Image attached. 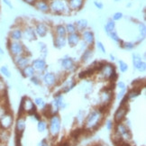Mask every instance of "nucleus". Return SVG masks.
Here are the masks:
<instances>
[{
	"label": "nucleus",
	"mask_w": 146,
	"mask_h": 146,
	"mask_svg": "<svg viewBox=\"0 0 146 146\" xmlns=\"http://www.w3.org/2000/svg\"><path fill=\"white\" fill-rule=\"evenodd\" d=\"M33 27H35V31L37 37L44 38L48 35L49 27L45 23H43V22H37V23L35 24Z\"/></svg>",
	"instance_id": "dca6fc26"
},
{
	"label": "nucleus",
	"mask_w": 146,
	"mask_h": 146,
	"mask_svg": "<svg viewBox=\"0 0 146 146\" xmlns=\"http://www.w3.org/2000/svg\"><path fill=\"white\" fill-rule=\"evenodd\" d=\"M20 72H21L22 76H23L24 78H30L31 77L35 76L36 74L35 69L33 68V66L31 64L26 66L25 68H24L22 70H20Z\"/></svg>",
	"instance_id": "cd10ccee"
},
{
	"label": "nucleus",
	"mask_w": 146,
	"mask_h": 146,
	"mask_svg": "<svg viewBox=\"0 0 146 146\" xmlns=\"http://www.w3.org/2000/svg\"><path fill=\"white\" fill-rule=\"evenodd\" d=\"M66 37L53 36V46L56 49H62V48H64L67 45V39H66Z\"/></svg>",
	"instance_id": "a878e982"
},
{
	"label": "nucleus",
	"mask_w": 146,
	"mask_h": 146,
	"mask_svg": "<svg viewBox=\"0 0 146 146\" xmlns=\"http://www.w3.org/2000/svg\"><path fill=\"white\" fill-rule=\"evenodd\" d=\"M30 81L35 86H40L42 84V78H40V75L35 74V76H33V77L30 78Z\"/></svg>",
	"instance_id": "4c0bfd02"
},
{
	"label": "nucleus",
	"mask_w": 146,
	"mask_h": 146,
	"mask_svg": "<svg viewBox=\"0 0 146 146\" xmlns=\"http://www.w3.org/2000/svg\"><path fill=\"white\" fill-rule=\"evenodd\" d=\"M94 54V50L93 47H87L83 50L81 56H80V62L81 63H87L93 57Z\"/></svg>",
	"instance_id": "b1692460"
},
{
	"label": "nucleus",
	"mask_w": 146,
	"mask_h": 146,
	"mask_svg": "<svg viewBox=\"0 0 146 146\" xmlns=\"http://www.w3.org/2000/svg\"><path fill=\"white\" fill-rule=\"evenodd\" d=\"M104 115L105 114L100 112L98 108L91 111L85 119L84 130L88 132H94L98 130V128L100 126L101 123L104 119Z\"/></svg>",
	"instance_id": "f257e3e1"
},
{
	"label": "nucleus",
	"mask_w": 146,
	"mask_h": 146,
	"mask_svg": "<svg viewBox=\"0 0 146 146\" xmlns=\"http://www.w3.org/2000/svg\"><path fill=\"white\" fill-rule=\"evenodd\" d=\"M75 25H76V28H77V32L78 33H82L83 31H85L88 29V22L87 19H78L75 22Z\"/></svg>",
	"instance_id": "bb28decb"
},
{
	"label": "nucleus",
	"mask_w": 146,
	"mask_h": 146,
	"mask_svg": "<svg viewBox=\"0 0 146 146\" xmlns=\"http://www.w3.org/2000/svg\"><path fill=\"white\" fill-rule=\"evenodd\" d=\"M126 94V88L125 89H120V91L118 92V94H117V99H121Z\"/></svg>",
	"instance_id": "de8ad7c7"
},
{
	"label": "nucleus",
	"mask_w": 146,
	"mask_h": 146,
	"mask_svg": "<svg viewBox=\"0 0 146 146\" xmlns=\"http://www.w3.org/2000/svg\"><path fill=\"white\" fill-rule=\"evenodd\" d=\"M38 49H39V52H40L41 54V58L42 59H45L48 55V48L47 45L44 42H38Z\"/></svg>",
	"instance_id": "c756f323"
},
{
	"label": "nucleus",
	"mask_w": 146,
	"mask_h": 146,
	"mask_svg": "<svg viewBox=\"0 0 146 146\" xmlns=\"http://www.w3.org/2000/svg\"><path fill=\"white\" fill-rule=\"evenodd\" d=\"M35 112H37L36 106L29 97H24L22 98L18 115H25V114L33 115Z\"/></svg>",
	"instance_id": "20e7f679"
},
{
	"label": "nucleus",
	"mask_w": 146,
	"mask_h": 146,
	"mask_svg": "<svg viewBox=\"0 0 146 146\" xmlns=\"http://www.w3.org/2000/svg\"><path fill=\"white\" fill-rule=\"evenodd\" d=\"M53 36H60V37H66L67 36V31L65 25L63 24H58L53 27Z\"/></svg>",
	"instance_id": "393cba45"
},
{
	"label": "nucleus",
	"mask_w": 146,
	"mask_h": 146,
	"mask_svg": "<svg viewBox=\"0 0 146 146\" xmlns=\"http://www.w3.org/2000/svg\"><path fill=\"white\" fill-rule=\"evenodd\" d=\"M131 5H132V4L130 3V4H128V5H126V7H131Z\"/></svg>",
	"instance_id": "4d7b16f0"
},
{
	"label": "nucleus",
	"mask_w": 146,
	"mask_h": 146,
	"mask_svg": "<svg viewBox=\"0 0 146 146\" xmlns=\"http://www.w3.org/2000/svg\"><path fill=\"white\" fill-rule=\"evenodd\" d=\"M0 73H1L3 76H5V78H12V73H11V71L9 70L8 67L7 65H4V66L0 67Z\"/></svg>",
	"instance_id": "72a5a7b5"
},
{
	"label": "nucleus",
	"mask_w": 146,
	"mask_h": 146,
	"mask_svg": "<svg viewBox=\"0 0 146 146\" xmlns=\"http://www.w3.org/2000/svg\"><path fill=\"white\" fill-rule=\"evenodd\" d=\"M84 131V128L83 129H75V130H73L70 133V136L72 139H78L81 135V133H83Z\"/></svg>",
	"instance_id": "ea45409f"
},
{
	"label": "nucleus",
	"mask_w": 146,
	"mask_h": 146,
	"mask_svg": "<svg viewBox=\"0 0 146 146\" xmlns=\"http://www.w3.org/2000/svg\"><path fill=\"white\" fill-rule=\"evenodd\" d=\"M138 30H139V35L145 39V36H146V26H145V24L142 23V22H140V23L138 24Z\"/></svg>",
	"instance_id": "e433bc0d"
},
{
	"label": "nucleus",
	"mask_w": 146,
	"mask_h": 146,
	"mask_svg": "<svg viewBox=\"0 0 146 146\" xmlns=\"http://www.w3.org/2000/svg\"><path fill=\"white\" fill-rule=\"evenodd\" d=\"M115 133H116L117 135H119L125 142H127L128 140H131V138H132V134L130 133V130H129V128L127 127L126 125L123 123V122L118 123L115 125Z\"/></svg>",
	"instance_id": "6e6552de"
},
{
	"label": "nucleus",
	"mask_w": 146,
	"mask_h": 146,
	"mask_svg": "<svg viewBox=\"0 0 146 146\" xmlns=\"http://www.w3.org/2000/svg\"><path fill=\"white\" fill-rule=\"evenodd\" d=\"M33 7L41 13H43V14L50 13L48 0H36V2L33 5Z\"/></svg>",
	"instance_id": "5701e85b"
},
{
	"label": "nucleus",
	"mask_w": 146,
	"mask_h": 146,
	"mask_svg": "<svg viewBox=\"0 0 146 146\" xmlns=\"http://www.w3.org/2000/svg\"><path fill=\"white\" fill-rule=\"evenodd\" d=\"M85 0H67L68 7L70 12H78L80 11L84 5Z\"/></svg>",
	"instance_id": "4be33fe9"
},
{
	"label": "nucleus",
	"mask_w": 146,
	"mask_h": 146,
	"mask_svg": "<svg viewBox=\"0 0 146 146\" xmlns=\"http://www.w3.org/2000/svg\"><path fill=\"white\" fill-rule=\"evenodd\" d=\"M22 30H23V39H25L28 42L35 41L37 39V35L35 31V27L31 25H26L22 26Z\"/></svg>",
	"instance_id": "ddd939ff"
},
{
	"label": "nucleus",
	"mask_w": 146,
	"mask_h": 146,
	"mask_svg": "<svg viewBox=\"0 0 146 146\" xmlns=\"http://www.w3.org/2000/svg\"><path fill=\"white\" fill-rule=\"evenodd\" d=\"M136 44L134 43V42H125V41H123L119 43V46L123 49V50H132L134 49V47H135Z\"/></svg>",
	"instance_id": "2f4dec72"
},
{
	"label": "nucleus",
	"mask_w": 146,
	"mask_h": 146,
	"mask_svg": "<svg viewBox=\"0 0 146 146\" xmlns=\"http://www.w3.org/2000/svg\"><path fill=\"white\" fill-rule=\"evenodd\" d=\"M81 40L83 42H85L88 47H93L95 44V35L91 30H85L80 33Z\"/></svg>",
	"instance_id": "2eb2a0df"
},
{
	"label": "nucleus",
	"mask_w": 146,
	"mask_h": 146,
	"mask_svg": "<svg viewBox=\"0 0 146 146\" xmlns=\"http://www.w3.org/2000/svg\"><path fill=\"white\" fill-rule=\"evenodd\" d=\"M93 4H94L95 7H96V8H98L99 10H102L104 8V4L102 2L98 1V0H95V1L93 2Z\"/></svg>",
	"instance_id": "c03bdc74"
},
{
	"label": "nucleus",
	"mask_w": 146,
	"mask_h": 146,
	"mask_svg": "<svg viewBox=\"0 0 146 146\" xmlns=\"http://www.w3.org/2000/svg\"><path fill=\"white\" fill-rule=\"evenodd\" d=\"M46 128H47V123L45 121H43L42 119H40L38 121V125H37V129H38V131L40 132V133H43L44 131L46 130Z\"/></svg>",
	"instance_id": "58836bf2"
},
{
	"label": "nucleus",
	"mask_w": 146,
	"mask_h": 146,
	"mask_svg": "<svg viewBox=\"0 0 146 146\" xmlns=\"http://www.w3.org/2000/svg\"><path fill=\"white\" fill-rule=\"evenodd\" d=\"M128 112V106H119L118 109L115 111L114 115V122L115 123H118L123 122V120L125 118V115Z\"/></svg>",
	"instance_id": "aec40b11"
},
{
	"label": "nucleus",
	"mask_w": 146,
	"mask_h": 146,
	"mask_svg": "<svg viewBox=\"0 0 146 146\" xmlns=\"http://www.w3.org/2000/svg\"><path fill=\"white\" fill-rule=\"evenodd\" d=\"M7 50L9 53L11 54L12 57L15 56H18L22 54L29 53L28 50H26L25 44L22 42H16V41H10L8 40L7 42Z\"/></svg>",
	"instance_id": "39448f33"
},
{
	"label": "nucleus",
	"mask_w": 146,
	"mask_h": 146,
	"mask_svg": "<svg viewBox=\"0 0 146 146\" xmlns=\"http://www.w3.org/2000/svg\"><path fill=\"white\" fill-rule=\"evenodd\" d=\"M50 13L56 15H68L71 12L68 7L67 0H48Z\"/></svg>",
	"instance_id": "7ed1b4c3"
},
{
	"label": "nucleus",
	"mask_w": 146,
	"mask_h": 146,
	"mask_svg": "<svg viewBox=\"0 0 146 146\" xmlns=\"http://www.w3.org/2000/svg\"><path fill=\"white\" fill-rule=\"evenodd\" d=\"M7 89V86H5V83L2 78H0V93H4Z\"/></svg>",
	"instance_id": "a18cd8bd"
},
{
	"label": "nucleus",
	"mask_w": 146,
	"mask_h": 146,
	"mask_svg": "<svg viewBox=\"0 0 146 146\" xmlns=\"http://www.w3.org/2000/svg\"><path fill=\"white\" fill-rule=\"evenodd\" d=\"M35 106H41L42 108H43L44 106H45V102L43 101V99L42 98H36L35 99Z\"/></svg>",
	"instance_id": "79ce46f5"
},
{
	"label": "nucleus",
	"mask_w": 146,
	"mask_h": 146,
	"mask_svg": "<svg viewBox=\"0 0 146 146\" xmlns=\"http://www.w3.org/2000/svg\"><path fill=\"white\" fill-rule=\"evenodd\" d=\"M104 30H105V33H106V35H108L110 32L115 30V22L113 21L111 18H109L104 26Z\"/></svg>",
	"instance_id": "7c9ffc66"
},
{
	"label": "nucleus",
	"mask_w": 146,
	"mask_h": 146,
	"mask_svg": "<svg viewBox=\"0 0 146 146\" xmlns=\"http://www.w3.org/2000/svg\"><path fill=\"white\" fill-rule=\"evenodd\" d=\"M4 54H5V52L3 50V49L0 47V56H3Z\"/></svg>",
	"instance_id": "5fc2aeb1"
},
{
	"label": "nucleus",
	"mask_w": 146,
	"mask_h": 146,
	"mask_svg": "<svg viewBox=\"0 0 146 146\" xmlns=\"http://www.w3.org/2000/svg\"><path fill=\"white\" fill-rule=\"evenodd\" d=\"M0 146H7L5 143H0Z\"/></svg>",
	"instance_id": "13d9d810"
},
{
	"label": "nucleus",
	"mask_w": 146,
	"mask_h": 146,
	"mask_svg": "<svg viewBox=\"0 0 146 146\" xmlns=\"http://www.w3.org/2000/svg\"><path fill=\"white\" fill-rule=\"evenodd\" d=\"M97 74H98L102 80L110 81L111 83H114L118 78V73L116 72L115 66L113 63L106 62V61H103Z\"/></svg>",
	"instance_id": "f03ea898"
},
{
	"label": "nucleus",
	"mask_w": 146,
	"mask_h": 146,
	"mask_svg": "<svg viewBox=\"0 0 146 146\" xmlns=\"http://www.w3.org/2000/svg\"><path fill=\"white\" fill-rule=\"evenodd\" d=\"M60 67L65 72H74L77 69L78 66L75 60L69 57V56H65L64 58H62L60 60Z\"/></svg>",
	"instance_id": "1a4fd4ad"
},
{
	"label": "nucleus",
	"mask_w": 146,
	"mask_h": 146,
	"mask_svg": "<svg viewBox=\"0 0 146 146\" xmlns=\"http://www.w3.org/2000/svg\"><path fill=\"white\" fill-rule=\"evenodd\" d=\"M8 38L10 41L21 42L23 40V30H22V26H16L13 28L9 33Z\"/></svg>",
	"instance_id": "412c9836"
},
{
	"label": "nucleus",
	"mask_w": 146,
	"mask_h": 146,
	"mask_svg": "<svg viewBox=\"0 0 146 146\" xmlns=\"http://www.w3.org/2000/svg\"><path fill=\"white\" fill-rule=\"evenodd\" d=\"M97 48L98 49L99 52H101V53H103V54H106V47L104 44L101 42L100 41L97 42Z\"/></svg>",
	"instance_id": "37998d69"
},
{
	"label": "nucleus",
	"mask_w": 146,
	"mask_h": 146,
	"mask_svg": "<svg viewBox=\"0 0 146 146\" xmlns=\"http://www.w3.org/2000/svg\"><path fill=\"white\" fill-rule=\"evenodd\" d=\"M38 146H49V143H48V142H47V140H46V139H43L41 143H39Z\"/></svg>",
	"instance_id": "3c124183"
},
{
	"label": "nucleus",
	"mask_w": 146,
	"mask_h": 146,
	"mask_svg": "<svg viewBox=\"0 0 146 146\" xmlns=\"http://www.w3.org/2000/svg\"><path fill=\"white\" fill-rule=\"evenodd\" d=\"M108 35L110 37L111 40H113V41H114L115 42H116V43H120V42H122V39L120 38V36L118 35V33H117V32H116L115 30L110 32Z\"/></svg>",
	"instance_id": "473e14b6"
},
{
	"label": "nucleus",
	"mask_w": 146,
	"mask_h": 146,
	"mask_svg": "<svg viewBox=\"0 0 146 146\" xmlns=\"http://www.w3.org/2000/svg\"><path fill=\"white\" fill-rule=\"evenodd\" d=\"M42 83L47 88H52L54 87L58 82L57 75L54 72L52 71H46L42 75Z\"/></svg>",
	"instance_id": "9d476101"
},
{
	"label": "nucleus",
	"mask_w": 146,
	"mask_h": 146,
	"mask_svg": "<svg viewBox=\"0 0 146 146\" xmlns=\"http://www.w3.org/2000/svg\"><path fill=\"white\" fill-rule=\"evenodd\" d=\"M0 47H1V46H0Z\"/></svg>",
	"instance_id": "bf43d9fd"
},
{
	"label": "nucleus",
	"mask_w": 146,
	"mask_h": 146,
	"mask_svg": "<svg viewBox=\"0 0 146 146\" xmlns=\"http://www.w3.org/2000/svg\"><path fill=\"white\" fill-rule=\"evenodd\" d=\"M128 145H129L128 143H122L120 146H128Z\"/></svg>",
	"instance_id": "6e6d98bb"
},
{
	"label": "nucleus",
	"mask_w": 146,
	"mask_h": 146,
	"mask_svg": "<svg viewBox=\"0 0 146 146\" xmlns=\"http://www.w3.org/2000/svg\"><path fill=\"white\" fill-rule=\"evenodd\" d=\"M64 25H65L66 31H67V33H68V35H70V33H77V28H76V25L74 23H67Z\"/></svg>",
	"instance_id": "f704fd0d"
},
{
	"label": "nucleus",
	"mask_w": 146,
	"mask_h": 146,
	"mask_svg": "<svg viewBox=\"0 0 146 146\" xmlns=\"http://www.w3.org/2000/svg\"><path fill=\"white\" fill-rule=\"evenodd\" d=\"M61 127V119L58 115H53L49 118V133L50 135L55 138L58 136V134L60 132Z\"/></svg>",
	"instance_id": "423d86ee"
},
{
	"label": "nucleus",
	"mask_w": 146,
	"mask_h": 146,
	"mask_svg": "<svg viewBox=\"0 0 146 146\" xmlns=\"http://www.w3.org/2000/svg\"><path fill=\"white\" fill-rule=\"evenodd\" d=\"M14 122L13 115L10 112H7L1 118H0V129L1 130H8L12 126Z\"/></svg>",
	"instance_id": "4468645a"
},
{
	"label": "nucleus",
	"mask_w": 146,
	"mask_h": 146,
	"mask_svg": "<svg viewBox=\"0 0 146 146\" xmlns=\"http://www.w3.org/2000/svg\"><path fill=\"white\" fill-rule=\"evenodd\" d=\"M132 62H133V69L135 70L141 72V73L145 72V70H146L145 60H143L139 54H136V53L132 54Z\"/></svg>",
	"instance_id": "f8f14e48"
},
{
	"label": "nucleus",
	"mask_w": 146,
	"mask_h": 146,
	"mask_svg": "<svg viewBox=\"0 0 146 146\" xmlns=\"http://www.w3.org/2000/svg\"><path fill=\"white\" fill-rule=\"evenodd\" d=\"M3 3L7 5V7L9 8V9H14V5H13V4H12V2L10 1V0H3Z\"/></svg>",
	"instance_id": "09e8293b"
},
{
	"label": "nucleus",
	"mask_w": 146,
	"mask_h": 146,
	"mask_svg": "<svg viewBox=\"0 0 146 146\" xmlns=\"http://www.w3.org/2000/svg\"><path fill=\"white\" fill-rule=\"evenodd\" d=\"M67 44L70 47V48H75L77 47L80 42H81V36L80 33H70V35H67Z\"/></svg>",
	"instance_id": "a211bd4d"
},
{
	"label": "nucleus",
	"mask_w": 146,
	"mask_h": 146,
	"mask_svg": "<svg viewBox=\"0 0 146 146\" xmlns=\"http://www.w3.org/2000/svg\"><path fill=\"white\" fill-rule=\"evenodd\" d=\"M109 58H110V60H112V61H115V55H113V54H109Z\"/></svg>",
	"instance_id": "864d4df0"
},
{
	"label": "nucleus",
	"mask_w": 146,
	"mask_h": 146,
	"mask_svg": "<svg viewBox=\"0 0 146 146\" xmlns=\"http://www.w3.org/2000/svg\"><path fill=\"white\" fill-rule=\"evenodd\" d=\"M123 17V13H121V12H115V13L113 14V15H112V18L111 19L113 20V21H115V22H117V21L122 20Z\"/></svg>",
	"instance_id": "a19ab883"
},
{
	"label": "nucleus",
	"mask_w": 146,
	"mask_h": 146,
	"mask_svg": "<svg viewBox=\"0 0 146 146\" xmlns=\"http://www.w3.org/2000/svg\"><path fill=\"white\" fill-rule=\"evenodd\" d=\"M116 87L118 88L119 89H125V88H126V84L123 81H122V80H119L118 82H117Z\"/></svg>",
	"instance_id": "49530a36"
},
{
	"label": "nucleus",
	"mask_w": 146,
	"mask_h": 146,
	"mask_svg": "<svg viewBox=\"0 0 146 146\" xmlns=\"http://www.w3.org/2000/svg\"><path fill=\"white\" fill-rule=\"evenodd\" d=\"M13 58V61L15 65V67L20 70H22L24 68H25L26 66L30 65L32 63V58H31V54L30 53H25V54H22L18 56H15Z\"/></svg>",
	"instance_id": "0eeeda50"
},
{
	"label": "nucleus",
	"mask_w": 146,
	"mask_h": 146,
	"mask_svg": "<svg viewBox=\"0 0 146 146\" xmlns=\"http://www.w3.org/2000/svg\"><path fill=\"white\" fill-rule=\"evenodd\" d=\"M23 1L25 4L29 5H35V3L36 2V0H23Z\"/></svg>",
	"instance_id": "603ef678"
},
{
	"label": "nucleus",
	"mask_w": 146,
	"mask_h": 146,
	"mask_svg": "<svg viewBox=\"0 0 146 146\" xmlns=\"http://www.w3.org/2000/svg\"><path fill=\"white\" fill-rule=\"evenodd\" d=\"M106 129H108V130H109V131H111L112 129H113V127H114V123H113V121L108 120V122H106Z\"/></svg>",
	"instance_id": "8fccbe9b"
},
{
	"label": "nucleus",
	"mask_w": 146,
	"mask_h": 146,
	"mask_svg": "<svg viewBox=\"0 0 146 146\" xmlns=\"http://www.w3.org/2000/svg\"><path fill=\"white\" fill-rule=\"evenodd\" d=\"M118 68L121 73H125L129 69V66L125 61H123V60H118Z\"/></svg>",
	"instance_id": "c9c22d12"
},
{
	"label": "nucleus",
	"mask_w": 146,
	"mask_h": 146,
	"mask_svg": "<svg viewBox=\"0 0 146 146\" xmlns=\"http://www.w3.org/2000/svg\"><path fill=\"white\" fill-rule=\"evenodd\" d=\"M31 65L33 66V68L35 69L36 74L38 75H42L44 72H46L48 69V64L46 62L45 59H42V58H37L32 60Z\"/></svg>",
	"instance_id": "9b49d317"
},
{
	"label": "nucleus",
	"mask_w": 146,
	"mask_h": 146,
	"mask_svg": "<svg viewBox=\"0 0 146 146\" xmlns=\"http://www.w3.org/2000/svg\"><path fill=\"white\" fill-rule=\"evenodd\" d=\"M76 85H77L76 78L74 77H70V78H67V80H65L63 81L62 85H61L60 92L61 94L68 93V92H70L71 90V89H73V88H74Z\"/></svg>",
	"instance_id": "f3484780"
},
{
	"label": "nucleus",
	"mask_w": 146,
	"mask_h": 146,
	"mask_svg": "<svg viewBox=\"0 0 146 146\" xmlns=\"http://www.w3.org/2000/svg\"><path fill=\"white\" fill-rule=\"evenodd\" d=\"M140 94H141V88H133L125 95L128 99H133L140 96Z\"/></svg>",
	"instance_id": "c85d7f7f"
},
{
	"label": "nucleus",
	"mask_w": 146,
	"mask_h": 146,
	"mask_svg": "<svg viewBox=\"0 0 146 146\" xmlns=\"http://www.w3.org/2000/svg\"><path fill=\"white\" fill-rule=\"evenodd\" d=\"M26 126V119L25 115H18V118L15 122V133L16 135L22 136Z\"/></svg>",
	"instance_id": "6ab92c4d"
}]
</instances>
